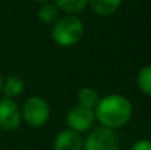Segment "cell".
<instances>
[{
  "instance_id": "cell-1",
  "label": "cell",
  "mask_w": 151,
  "mask_h": 150,
  "mask_svg": "<svg viewBox=\"0 0 151 150\" xmlns=\"http://www.w3.org/2000/svg\"><path fill=\"white\" fill-rule=\"evenodd\" d=\"M94 114L105 128L114 130L129 122L133 114V106L125 96L109 94L98 101Z\"/></svg>"
},
{
  "instance_id": "cell-2",
  "label": "cell",
  "mask_w": 151,
  "mask_h": 150,
  "mask_svg": "<svg viewBox=\"0 0 151 150\" xmlns=\"http://www.w3.org/2000/svg\"><path fill=\"white\" fill-rule=\"evenodd\" d=\"M83 35V24L76 15H66L55 21L52 37L60 47H72L77 44Z\"/></svg>"
},
{
  "instance_id": "cell-3",
  "label": "cell",
  "mask_w": 151,
  "mask_h": 150,
  "mask_svg": "<svg viewBox=\"0 0 151 150\" xmlns=\"http://www.w3.org/2000/svg\"><path fill=\"white\" fill-rule=\"evenodd\" d=\"M50 109L48 102L40 96H32L24 102L21 117L32 128H40L49 120Z\"/></svg>"
},
{
  "instance_id": "cell-4",
  "label": "cell",
  "mask_w": 151,
  "mask_h": 150,
  "mask_svg": "<svg viewBox=\"0 0 151 150\" xmlns=\"http://www.w3.org/2000/svg\"><path fill=\"white\" fill-rule=\"evenodd\" d=\"M82 148L85 150H119V141L113 129L101 126L88 136Z\"/></svg>"
},
{
  "instance_id": "cell-5",
  "label": "cell",
  "mask_w": 151,
  "mask_h": 150,
  "mask_svg": "<svg viewBox=\"0 0 151 150\" xmlns=\"http://www.w3.org/2000/svg\"><path fill=\"white\" fill-rule=\"evenodd\" d=\"M21 109L13 101V98H1L0 100V128L7 132L19 129L21 125Z\"/></svg>"
},
{
  "instance_id": "cell-6",
  "label": "cell",
  "mask_w": 151,
  "mask_h": 150,
  "mask_svg": "<svg viewBox=\"0 0 151 150\" xmlns=\"http://www.w3.org/2000/svg\"><path fill=\"white\" fill-rule=\"evenodd\" d=\"M96 120V114H94L93 109L83 108L81 105L73 106L66 114V124H68L69 129L76 130V132H86L89 130L94 124Z\"/></svg>"
},
{
  "instance_id": "cell-7",
  "label": "cell",
  "mask_w": 151,
  "mask_h": 150,
  "mask_svg": "<svg viewBox=\"0 0 151 150\" xmlns=\"http://www.w3.org/2000/svg\"><path fill=\"white\" fill-rule=\"evenodd\" d=\"M83 141L80 133L72 129H65L57 134L53 144V150H82Z\"/></svg>"
},
{
  "instance_id": "cell-8",
  "label": "cell",
  "mask_w": 151,
  "mask_h": 150,
  "mask_svg": "<svg viewBox=\"0 0 151 150\" xmlns=\"http://www.w3.org/2000/svg\"><path fill=\"white\" fill-rule=\"evenodd\" d=\"M122 0H88L91 9L101 16H109L119 8Z\"/></svg>"
},
{
  "instance_id": "cell-9",
  "label": "cell",
  "mask_w": 151,
  "mask_h": 150,
  "mask_svg": "<svg viewBox=\"0 0 151 150\" xmlns=\"http://www.w3.org/2000/svg\"><path fill=\"white\" fill-rule=\"evenodd\" d=\"M1 90L7 98H15L24 90V81L19 76H8L3 82Z\"/></svg>"
},
{
  "instance_id": "cell-10",
  "label": "cell",
  "mask_w": 151,
  "mask_h": 150,
  "mask_svg": "<svg viewBox=\"0 0 151 150\" xmlns=\"http://www.w3.org/2000/svg\"><path fill=\"white\" fill-rule=\"evenodd\" d=\"M88 5V0H56V7L58 11L68 15H78Z\"/></svg>"
},
{
  "instance_id": "cell-11",
  "label": "cell",
  "mask_w": 151,
  "mask_h": 150,
  "mask_svg": "<svg viewBox=\"0 0 151 150\" xmlns=\"http://www.w3.org/2000/svg\"><path fill=\"white\" fill-rule=\"evenodd\" d=\"M77 101H78V105L94 110L96 106L98 105L99 96H98V93L94 89H91V88H82L77 94Z\"/></svg>"
},
{
  "instance_id": "cell-12",
  "label": "cell",
  "mask_w": 151,
  "mask_h": 150,
  "mask_svg": "<svg viewBox=\"0 0 151 150\" xmlns=\"http://www.w3.org/2000/svg\"><path fill=\"white\" fill-rule=\"evenodd\" d=\"M58 17V8L56 4L50 3H42V7L39 9V19L45 24H52Z\"/></svg>"
},
{
  "instance_id": "cell-13",
  "label": "cell",
  "mask_w": 151,
  "mask_h": 150,
  "mask_svg": "<svg viewBox=\"0 0 151 150\" xmlns=\"http://www.w3.org/2000/svg\"><path fill=\"white\" fill-rule=\"evenodd\" d=\"M137 84L143 94H151V68L149 65H146L139 71L138 76H137Z\"/></svg>"
},
{
  "instance_id": "cell-14",
  "label": "cell",
  "mask_w": 151,
  "mask_h": 150,
  "mask_svg": "<svg viewBox=\"0 0 151 150\" xmlns=\"http://www.w3.org/2000/svg\"><path fill=\"white\" fill-rule=\"evenodd\" d=\"M131 150H151V142L149 140H142L138 141L137 144H134V146Z\"/></svg>"
},
{
  "instance_id": "cell-15",
  "label": "cell",
  "mask_w": 151,
  "mask_h": 150,
  "mask_svg": "<svg viewBox=\"0 0 151 150\" xmlns=\"http://www.w3.org/2000/svg\"><path fill=\"white\" fill-rule=\"evenodd\" d=\"M1 87H3V77L0 74V92H1Z\"/></svg>"
},
{
  "instance_id": "cell-16",
  "label": "cell",
  "mask_w": 151,
  "mask_h": 150,
  "mask_svg": "<svg viewBox=\"0 0 151 150\" xmlns=\"http://www.w3.org/2000/svg\"><path fill=\"white\" fill-rule=\"evenodd\" d=\"M36 1H39V3H47V1H49V0H36Z\"/></svg>"
}]
</instances>
